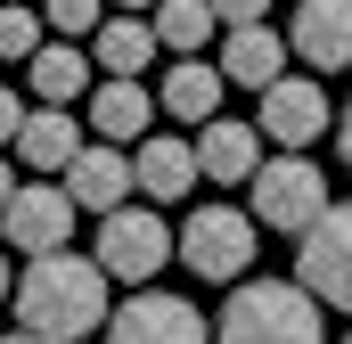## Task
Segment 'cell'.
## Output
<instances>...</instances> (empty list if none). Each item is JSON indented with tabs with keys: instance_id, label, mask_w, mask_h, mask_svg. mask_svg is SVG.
<instances>
[{
	"instance_id": "4316f807",
	"label": "cell",
	"mask_w": 352,
	"mask_h": 344,
	"mask_svg": "<svg viewBox=\"0 0 352 344\" xmlns=\"http://www.w3.org/2000/svg\"><path fill=\"white\" fill-rule=\"evenodd\" d=\"M0 344H50V336H33V328H16V336H0Z\"/></svg>"
},
{
	"instance_id": "cb8c5ba5",
	"label": "cell",
	"mask_w": 352,
	"mask_h": 344,
	"mask_svg": "<svg viewBox=\"0 0 352 344\" xmlns=\"http://www.w3.org/2000/svg\"><path fill=\"white\" fill-rule=\"evenodd\" d=\"M213 17H221V25H263L270 0H213Z\"/></svg>"
},
{
	"instance_id": "d6986e66",
	"label": "cell",
	"mask_w": 352,
	"mask_h": 344,
	"mask_svg": "<svg viewBox=\"0 0 352 344\" xmlns=\"http://www.w3.org/2000/svg\"><path fill=\"white\" fill-rule=\"evenodd\" d=\"M90 58L107 66V74H148L156 58H164V41H156V25L148 17H131V8H115L98 33H90Z\"/></svg>"
},
{
	"instance_id": "ba28073f",
	"label": "cell",
	"mask_w": 352,
	"mask_h": 344,
	"mask_svg": "<svg viewBox=\"0 0 352 344\" xmlns=\"http://www.w3.org/2000/svg\"><path fill=\"white\" fill-rule=\"evenodd\" d=\"M74 213L82 205L66 197V180H16L0 205V230L16 255H58V246H74Z\"/></svg>"
},
{
	"instance_id": "83f0119b",
	"label": "cell",
	"mask_w": 352,
	"mask_h": 344,
	"mask_svg": "<svg viewBox=\"0 0 352 344\" xmlns=\"http://www.w3.org/2000/svg\"><path fill=\"white\" fill-rule=\"evenodd\" d=\"M115 8H131V17H148V8H156V0H115Z\"/></svg>"
},
{
	"instance_id": "7a4b0ae2",
	"label": "cell",
	"mask_w": 352,
	"mask_h": 344,
	"mask_svg": "<svg viewBox=\"0 0 352 344\" xmlns=\"http://www.w3.org/2000/svg\"><path fill=\"white\" fill-rule=\"evenodd\" d=\"M213 344H328L320 295L303 279H238L213 320Z\"/></svg>"
},
{
	"instance_id": "8fae6325",
	"label": "cell",
	"mask_w": 352,
	"mask_h": 344,
	"mask_svg": "<svg viewBox=\"0 0 352 344\" xmlns=\"http://www.w3.org/2000/svg\"><path fill=\"white\" fill-rule=\"evenodd\" d=\"M66 180V197L82 205V213H115L123 197H140V172H131V148H115V140H82V156L58 172Z\"/></svg>"
},
{
	"instance_id": "484cf974",
	"label": "cell",
	"mask_w": 352,
	"mask_h": 344,
	"mask_svg": "<svg viewBox=\"0 0 352 344\" xmlns=\"http://www.w3.org/2000/svg\"><path fill=\"white\" fill-rule=\"evenodd\" d=\"M8 189H16V180H8V148H0V205H8Z\"/></svg>"
},
{
	"instance_id": "4fadbf2b",
	"label": "cell",
	"mask_w": 352,
	"mask_h": 344,
	"mask_svg": "<svg viewBox=\"0 0 352 344\" xmlns=\"http://www.w3.org/2000/svg\"><path fill=\"white\" fill-rule=\"evenodd\" d=\"M197 172L205 180H254L263 172V123H246V115H205L197 123Z\"/></svg>"
},
{
	"instance_id": "f1b7e54d",
	"label": "cell",
	"mask_w": 352,
	"mask_h": 344,
	"mask_svg": "<svg viewBox=\"0 0 352 344\" xmlns=\"http://www.w3.org/2000/svg\"><path fill=\"white\" fill-rule=\"evenodd\" d=\"M0 303H8V255H0Z\"/></svg>"
},
{
	"instance_id": "d4e9b609",
	"label": "cell",
	"mask_w": 352,
	"mask_h": 344,
	"mask_svg": "<svg viewBox=\"0 0 352 344\" xmlns=\"http://www.w3.org/2000/svg\"><path fill=\"white\" fill-rule=\"evenodd\" d=\"M336 156H344V164H352V98H344V107H336Z\"/></svg>"
},
{
	"instance_id": "603a6c76",
	"label": "cell",
	"mask_w": 352,
	"mask_h": 344,
	"mask_svg": "<svg viewBox=\"0 0 352 344\" xmlns=\"http://www.w3.org/2000/svg\"><path fill=\"white\" fill-rule=\"evenodd\" d=\"M25 115H33V98H16V90L0 83V148H16V131H25Z\"/></svg>"
},
{
	"instance_id": "30bf717a",
	"label": "cell",
	"mask_w": 352,
	"mask_h": 344,
	"mask_svg": "<svg viewBox=\"0 0 352 344\" xmlns=\"http://www.w3.org/2000/svg\"><path fill=\"white\" fill-rule=\"evenodd\" d=\"M287 50H295L311 74H344L352 66V0H295Z\"/></svg>"
},
{
	"instance_id": "277c9868",
	"label": "cell",
	"mask_w": 352,
	"mask_h": 344,
	"mask_svg": "<svg viewBox=\"0 0 352 344\" xmlns=\"http://www.w3.org/2000/svg\"><path fill=\"white\" fill-rule=\"evenodd\" d=\"M254 238H263V222L254 213H238V205H197L188 213V230L173 238V255L205 279V287H238L246 279V262H254Z\"/></svg>"
},
{
	"instance_id": "8992f818",
	"label": "cell",
	"mask_w": 352,
	"mask_h": 344,
	"mask_svg": "<svg viewBox=\"0 0 352 344\" xmlns=\"http://www.w3.org/2000/svg\"><path fill=\"white\" fill-rule=\"evenodd\" d=\"M295 279L320 295V312H352V205L328 197V213L295 230Z\"/></svg>"
},
{
	"instance_id": "9a60e30c",
	"label": "cell",
	"mask_w": 352,
	"mask_h": 344,
	"mask_svg": "<svg viewBox=\"0 0 352 344\" xmlns=\"http://www.w3.org/2000/svg\"><path fill=\"white\" fill-rule=\"evenodd\" d=\"M131 172H140V197L148 205H173L188 197L205 172H197V140H180V131H148L140 148H131Z\"/></svg>"
},
{
	"instance_id": "6da1fadb",
	"label": "cell",
	"mask_w": 352,
	"mask_h": 344,
	"mask_svg": "<svg viewBox=\"0 0 352 344\" xmlns=\"http://www.w3.org/2000/svg\"><path fill=\"white\" fill-rule=\"evenodd\" d=\"M8 303H16V328H33V336H50V344L98 336L107 312H115V303H107V270H98V255H74V246H58V255H25Z\"/></svg>"
},
{
	"instance_id": "ac0fdd59",
	"label": "cell",
	"mask_w": 352,
	"mask_h": 344,
	"mask_svg": "<svg viewBox=\"0 0 352 344\" xmlns=\"http://www.w3.org/2000/svg\"><path fill=\"white\" fill-rule=\"evenodd\" d=\"M221 90H230L221 66H205V58H173L164 83H156V107H164L173 123H205V115H221Z\"/></svg>"
},
{
	"instance_id": "ffe728a7",
	"label": "cell",
	"mask_w": 352,
	"mask_h": 344,
	"mask_svg": "<svg viewBox=\"0 0 352 344\" xmlns=\"http://www.w3.org/2000/svg\"><path fill=\"white\" fill-rule=\"evenodd\" d=\"M148 25H156V41H164V58H197L213 33H221V17H213V0H156L148 8Z\"/></svg>"
},
{
	"instance_id": "f546056e",
	"label": "cell",
	"mask_w": 352,
	"mask_h": 344,
	"mask_svg": "<svg viewBox=\"0 0 352 344\" xmlns=\"http://www.w3.org/2000/svg\"><path fill=\"white\" fill-rule=\"evenodd\" d=\"M344 344H352V336H344Z\"/></svg>"
},
{
	"instance_id": "52a82bcc",
	"label": "cell",
	"mask_w": 352,
	"mask_h": 344,
	"mask_svg": "<svg viewBox=\"0 0 352 344\" xmlns=\"http://www.w3.org/2000/svg\"><path fill=\"white\" fill-rule=\"evenodd\" d=\"M98 344H213L205 312L188 295H164V287H131V303L107 312Z\"/></svg>"
},
{
	"instance_id": "44dd1931",
	"label": "cell",
	"mask_w": 352,
	"mask_h": 344,
	"mask_svg": "<svg viewBox=\"0 0 352 344\" xmlns=\"http://www.w3.org/2000/svg\"><path fill=\"white\" fill-rule=\"evenodd\" d=\"M41 41H50L41 8H33V0H0V66H25Z\"/></svg>"
},
{
	"instance_id": "5bb4252c",
	"label": "cell",
	"mask_w": 352,
	"mask_h": 344,
	"mask_svg": "<svg viewBox=\"0 0 352 344\" xmlns=\"http://www.w3.org/2000/svg\"><path fill=\"white\" fill-rule=\"evenodd\" d=\"M287 58H295L287 33L263 17V25H221V58H213V66H221L230 83H246V90H270L278 74H287Z\"/></svg>"
},
{
	"instance_id": "2e32d148",
	"label": "cell",
	"mask_w": 352,
	"mask_h": 344,
	"mask_svg": "<svg viewBox=\"0 0 352 344\" xmlns=\"http://www.w3.org/2000/svg\"><path fill=\"white\" fill-rule=\"evenodd\" d=\"M82 156V123H74V107H41L33 98V115H25V131H16V164H33V172H58Z\"/></svg>"
},
{
	"instance_id": "3957f363",
	"label": "cell",
	"mask_w": 352,
	"mask_h": 344,
	"mask_svg": "<svg viewBox=\"0 0 352 344\" xmlns=\"http://www.w3.org/2000/svg\"><path fill=\"white\" fill-rule=\"evenodd\" d=\"M98 270L107 279H123V287H156V270L173 262V230H164V213L156 205H140V197H123L115 213H98Z\"/></svg>"
},
{
	"instance_id": "5b68a950",
	"label": "cell",
	"mask_w": 352,
	"mask_h": 344,
	"mask_svg": "<svg viewBox=\"0 0 352 344\" xmlns=\"http://www.w3.org/2000/svg\"><path fill=\"white\" fill-rule=\"evenodd\" d=\"M246 189H254V222H263V230H287V238L311 230V222L328 213V172L311 164L303 148H278Z\"/></svg>"
},
{
	"instance_id": "9c48e42d",
	"label": "cell",
	"mask_w": 352,
	"mask_h": 344,
	"mask_svg": "<svg viewBox=\"0 0 352 344\" xmlns=\"http://www.w3.org/2000/svg\"><path fill=\"white\" fill-rule=\"evenodd\" d=\"M254 123H263L270 148H311L320 131H336L328 83H320V74H278V83L263 90V107H254Z\"/></svg>"
},
{
	"instance_id": "7402d4cb",
	"label": "cell",
	"mask_w": 352,
	"mask_h": 344,
	"mask_svg": "<svg viewBox=\"0 0 352 344\" xmlns=\"http://www.w3.org/2000/svg\"><path fill=\"white\" fill-rule=\"evenodd\" d=\"M41 25H50L58 41H90V33L107 25V0H41Z\"/></svg>"
},
{
	"instance_id": "e0dca14e",
	"label": "cell",
	"mask_w": 352,
	"mask_h": 344,
	"mask_svg": "<svg viewBox=\"0 0 352 344\" xmlns=\"http://www.w3.org/2000/svg\"><path fill=\"white\" fill-rule=\"evenodd\" d=\"M25 83H33V98H41V107H74V98H90V50L50 33V41L25 58Z\"/></svg>"
},
{
	"instance_id": "7c38bea8",
	"label": "cell",
	"mask_w": 352,
	"mask_h": 344,
	"mask_svg": "<svg viewBox=\"0 0 352 344\" xmlns=\"http://www.w3.org/2000/svg\"><path fill=\"white\" fill-rule=\"evenodd\" d=\"M90 131H98V140H115V148H140V140H148V131H156V115H164V107H156V90L140 83V74H107V83H90Z\"/></svg>"
}]
</instances>
